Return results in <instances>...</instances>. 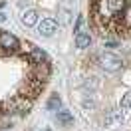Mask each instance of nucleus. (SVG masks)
Returning <instances> with one entry per match:
<instances>
[{
  "instance_id": "obj_1",
  "label": "nucleus",
  "mask_w": 131,
  "mask_h": 131,
  "mask_svg": "<svg viewBox=\"0 0 131 131\" xmlns=\"http://www.w3.org/2000/svg\"><path fill=\"white\" fill-rule=\"evenodd\" d=\"M99 66L103 70H107V72H117L123 66V62L119 56H115L111 52H103V54H99Z\"/></svg>"
},
{
  "instance_id": "obj_2",
  "label": "nucleus",
  "mask_w": 131,
  "mask_h": 131,
  "mask_svg": "<svg viewBox=\"0 0 131 131\" xmlns=\"http://www.w3.org/2000/svg\"><path fill=\"white\" fill-rule=\"evenodd\" d=\"M18 46H20V42H18V38L14 34L0 30V48L6 50V52H16Z\"/></svg>"
},
{
  "instance_id": "obj_3",
  "label": "nucleus",
  "mask_w": 131,
  "mask_h": 131,
  "mask_svg": "<svg viewBox=\"0 0 131 131\" xmlns=\"http://www.w3.org/2000/svg\"><path fill=\"white\" fill-rule=\"evenodd\" d=\"M58 28V22L54 20V18H44L40 24H38V32L42 34V36H46V38H50L52 34L56 32Z\"/></svg>"
},
{
  "instance_id": "obj_4",
  "label": "nucleus",
  "mask_w": 131,
  "mask_h": 131,
  "mask_svg": "<svg viewBox=\"0 0 131 131\" xmlns=\"http://www.w3.org/2000/svg\"><path fill=\"white\" fill-rule=\"evenodd\" d=\"M34 78H36V80H40V82L48 80V78H50V66H48V62L34 64Z\"/></svg>"
},
{
  "instance_id": "obj_5",
  "label": "nucleus",
  "mask_w": 131,
  "mask_h": 131,
  "mask_svg": "<svg viewBox=\"0 0 131 131\" xmlns=\"http://www.w3.org/2000/svg\"><path fill=\"white\" fill-rule=\"evenodd\" d=\"M14 109L16 111H20V113H26L30 107H32V99L26 97V95H18V97H14Z\"/></svg>"
},
{
  "instance_id": "obj_6",
  "label": "nucleus",
  "mask_w": 131,
  "mask_h": 131,
  "mask_svg": "<svg viewBox=\"0 0 131 131\" xmlns=\"http://www.w3.org/2000/svg\"><path fill=\"white\" fill-rule=\"evenodd\" d=\"M22 24L26 26V28H32V26L38 24V12L34 8H28L22 12Z\"/></svg>"
},
{
  "instance_id": "obj_7",
  "label": "nucleus",
  "mask_w": 131,
  "mask_h": 131,
  "mask_svg": "<svg viewBox=\"0 0 131 131\" xmlns=\"http://www.w3.org/2000/svg\"><path fill=\"white\" fill-rule=\"evenodd\" d=\"M107 8H109L111 14L125 12V8H127V0H107Z\"/></svg>"
},
{
  "instance_id": "obj_8",
  "label": "nucleus",
  "mask_w": 131,
  "mask_h": 131,
  "mask_svg": "<svg viewBox=\"0 0 131 131\" xmlns=\"http://www.w3.org/2000/svg\"><path fill=\"white\" fill-rule=\"evenodd\" d=\"M28 60L32 62V64H42V62H48V56H46V52L40 48H34L30 54H28Z\"/></svg>"
},
{
  "instance_id": "obj_9",
  "label": "nucleus",
  "mask_w": 131,
  "mask_h": 131,
  "mask_svg": "<svg viewBox=\"0 0 131 131\" xmlns=\"http://www.w3.org/2000/svg\"><path fill=\"white\" fill-rule=\"evenodd\" d=\"M90 44H91V38H90V34L88 32H78L75 34V46L78 48H82V50H85V48H90Z\"/></svg>"
},
{
  "instance_id": "obj_10",
  "label": "nucleus",
  "mask_w": 131,
  "mask_h": 131,
  "mask_svg": "<svg viewBox=\"0 0 131 131\" xmlns=\"http://www.w3.org/2000/svg\"><path fill=\"white\" fill-rule=\"evenodd\" d=\"M58 121L64 123V125H68V123L74 121V115L70 113V111H58Z\"/></svg>"
},
{
  "instance_id": "obj_11",
  "label": "nucleus",
  "mask_w": 131,
  "mask_h": 131,
  "mask_svg": "<svg viewBox=\"0 0 131 131\" xmlns=\"http://www.w3.org/2000/svg\"><path fill=\"white\" fill-rule=\"evenodd\" d=\"M62 107V99L58 97V95H52L50 97V101H48V109H52V111H58Z\"/></svg>"
},
{
  "instance_id": "obj_12",
  "label": "nucleus",
  "mask_w": 131,
  "mask_h": 131,
  "mask_svg": "<svg viewBox=\"0 0 131 131\" xmlns=\"http://www.w3.org/2000/svg\"><path fill=\"white\" fill-rule=\"evenodd\" d=\"M123 119V115L121 113H117V111H113V113H109L105 117V125H111V123H117V121H121Z\"/></svg>"
},
{
  "instance_id": "obj_13",
  "label": "nucleus",
  "mask_w": 131,
  "mask_h": 131,
  "mask_svg": "<svg viewBox=\"0 0 131 131\" xmlns=\"http://www.w3.org/2000/svg\"><path fill=\"white\" fill-rule=\"evenodd\" d=\"M129 109H131V95H125L121 101V111L123 113H129Z\"/></svg>"
},
{
  "instance_id": "obj_14",
  "label": "nucleus",
  "mask_w": 131,
  "mask_h": 131,
  "mask_svg": "<svg viewBox=\"0 0 131 131\" xmlns=\"http://www.w3.org/2000/svg\"><path fill=\"white\" fill-rule=\"evenodd\" d=\"M82 28H83V16H78V22H75V28H74V32H82Z\"/></svg>"
},
{
  "instance_id": "obj_15",
  "label": "nucleus",
  "mask_w": 131,
  "mask_h": 131,
  "mask_svg": "<svg viewBox=\"0 0 131 131\" xmlns=\"http://www.w3.org/2000/svg\"><path fill=\"white\" fill-rule=\"evenodd\" d=\"M4 20H6V14H4V12H0V22H4Z\"/></svg>"
},
{
  "instance_id": "obj_16",
  "label": "nucleus",
  "mask_w": 131,
  "mask_h": 131,
  "mask_svg": "<svg viewBox=\"0 0 131 131\" xmlns=\"http://www.w3.org/2000/svg\"><path fill=\"white\" fill-rule=\"evenodd\" d=\"M68 2H72V0H68Z\"/></svg>"
}]
</instances>
